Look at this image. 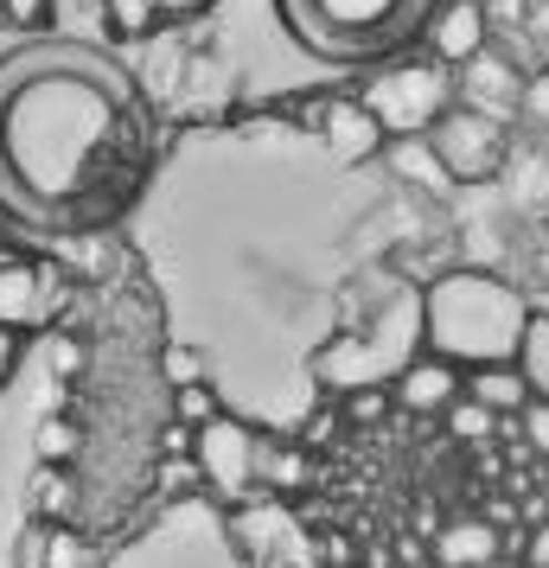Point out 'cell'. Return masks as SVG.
<instances>
[{"label":"cell","instance_id":"1","mask_svg":"<svg viewBox=\"0 0 549 568\" xmlns=\"http://www.w3.org/2000/svg\"><path fill=\"white\" fill-rule=\"evenodd\" d=\"M7 129V166H13V192H27L32 205H64L78 199L83 180L109 160L122 141V109L96 78H71V71H45V78L7 97L0 109Z\"/></svg>","mask_w":549,"mask_h":568},{"label":"cell","instance_id":"2","mask_svg":"<svg viewBox=\"0 0 549 568\" xmlns=\"http://www.w3.org/2000/svg\"><path fill=\"white\" fill-rule=\"evenodd\" d=\"M530 320H537L530 294L492 268H441L435 282H421V345L460 371L518 364Z\"/></svg>","mask_w":549,"mask_h":568},{"label":"cell","instance_id":"3","mask_svg":"<svg viewBox=\"0 0 549 568\" xmlns=\"http://www.w3.org/2000/svg\"><path fill=\"white\" fill-rule=\"evenodd\" d=\"M282 13L294 20L301 45H314L326 58H377L428 32V20L441 13V0H282Z\"/></svg>","mask_w":549,"mask_h":568},{"label":"cell","instance_id":"4","mask_svg":"<svg viewBox=\"0 0 549 568\" xmlns=\"http://www.w3.org/2000/svg\"><path fill=\"white\" fill-rule=\"evenodd\" d=\"M365 103L370 115L384 122L390 141H409V134H428L447 109L460 103V83L447 78V64L435 58H416V64H390L365 83Z\"/></svg>","mask_w":549,"mask_h":568},{"label":"cell","instance_id":"5","mask_svg":"<svg viewBox=\"0 0 549 568\" xmlns=\"http://www.w3.org/2000/svg\"><path fill=\"white\" fill-rule=\"evenodd\" d=\"M192 460L205 473V491L224 498V505H250V498H268L262 491V435L236 415H217L211 428L192 435Z\"/></svg>","mask_w":549,"mask_h":568},{"label":"cell","instance_id":"6","mask_svg":"<svg viewBox=\"0 0 549 568\" xmlns=\"http://www.w3.org/2000/svg\"><path fill=\"white\" fill-rule=\"evenodd\" d=\"M428 148L441 154L454 185L498 180L505 160H511V122H498V115H486V109H472V103H454L441 122L428 129Z\"/></svg>","mask_w":549,"mask_h":568},{"label":"cell","instance_id":"7","mask_svg":"<svg viewBox=\"0 0 549 568\" xmlns=\"http://www.w3.org/2000/svg\"><path fill=\"white\" fill-rule=\"evenodd\" d=\"M390 396H396V409H403V415L435 422V415H447L460 396H467V371H460V364H447L441 352H428V345H421L416 358H409V364L390 377Z\"/></svg>","mask_w":549,"mask_h":568},{"label":"cell","instance_id":"8","mask_svg":"<svg viewBox=\"0 0 549 568\" xmlns=\"http://www.w3.org/2000/svg\"><path fill=\"white\" fill-rule=\"evenodd\" d=\"M58 301H64V282H58L52 268L20 262V256L0 262V326L7 333H39L58 313Z\"/></svg>","mask_w":549,"mask_h":568},{"label":"cell","instance_id":"9","mask_svg":"<svg viewBox=\"0 0 549 568\" xmlns=\"http://www.w3.org/2000/svg\"><path fill=\"white\" fill-rule=\"evenodd\" d=\"M428 58L447 71H467L472 58L492 45V7L486 0H441V13L428 20Z\"/></svg>","mask_w":549,"mask_h":568},{"label":"cell","instance_id":"10","mask_svg":"<svg viewBox=\"0 0 549 568\" xmlns=\"http://www.w3.org/2000/svg\"><path fill=\"white\" fill-rule=\"evenodd\" d=\"M523 97H530L523 64L511 52H498V45H486V52L460 71V103L486 109V115H498V122H511V115L523 109Z\"/></svg>","mask_w":549,"mask_h":568},{"label":"cell","instance_id":"11","mask_svg":"<svg viewBox=\"0 0 549 568\" xmlns=\"http://www.w3.org/2000/svg\"><path fill=\"white\" fill-rule=\"evenodd\" d=\"M319 134H326L333 160H377L384 148H390V134H384V122L370 115L365 97H333V103L319 109Z\"/></svg>","mask_w":549,"mask_h":568},{"label":"cell","instance_id":"12","mask_svg":"<svg viewBox=\"0 0 549 568\" xmlns=\"http://www.w3.org/2000/svg\"><path fill=\"white\" fill-rule=\"evenodd\" d=\"M20 568H109V556L90 537H78L71 524L32 517L27 530H20Z\"/></svg>","mask_w":549,"mask_h":568},{"label":"cell","instance_id":"13","mask_svg":"<svg viewBox=\"0 0 549 568\" xmlns=\"http://www.w3.org/2000/svg\"><path fill=\"white\" fill-rule=\"evenodd\" d=\"M428 556L441 568H486L498 556H511V549H505V530L492 517H447L441 530L428 537Z\"/></svg>","mask_w":549,"mask_h":568},{"label":"cell","instance_id":"14","mask_svg":"<svg viewBox=\"0 0 549 568\" xmlns=\"http://www.w3.org/2000/svg\"><path fill=\"white\" fill-rule=\"evenodd\" d=\"M467 396L472 403H486V409L505 422V415H523L530 409V377H523V364H479V371H467Z\"/></svg>","mask_w":549,"mask_h":568},{"label":"cell","instance_id":"15","mask_svg":"<svg viewBox=\"0 0 549 568\" xmlns=\"http://www.w3.org/2000/svg\"><path fill=\"white\" fill-rule=\"evenodd\" d=\"M27 498H32V517H45V524H71L78 517V479H71V466H52L39 460L27 479Z\"/></svg>","mask_w":549,"mask_h":568},{"label":"cell","instance_id":"16","mask_svg":"<svg viewBox=\"0 0 549 568\" xmlns=\"http://www.w3.org/2000/svg\"><path fill=\"white\" fill-rule=\"evenodd\" d=\"M390 166L403 173V180H416L421 192H447V185H454V173L441 166V154L428 148V134H409V141H390Z\"/></svg>","mask_w":549,"mask_h":568},{"label":"cell","instance_id":"17","mask_svg":"<svg viewBox=\"0 0 549 568\" xmlns=\"http://www.w3.org/2000/svg\"><path fill=\"white\" fill-rule=\"evenodd\" d=\"M217 415H224V396L211 389V377L173 389V422H180V428H192V435H199V428H211Z\"/></svg>","mask_w":549,"mask_h":568},{"label":"cell","instance_id":"18","mask_svg":"<svg viewBox=\"0 0 549 568\" xmlns=\"http://www.w3.org/2000/svg\"><path fill=\"white\" fill-rule=\"evenodd\" d=\"M307 479V454L301 447H275V440H262V491L275 498V491H294Z\"/></svg>","mask_w":549,"mask_h":568},{"label":"cell","instance_id":"19","mask_svg":"<svg viewBox=\"0 0 549 568\" xmlns=\"http://www.w3.org/2000/svg\"><path fill=\"white\" fill-rule=\"evenodd\" d=\"M39 460H52V466H71L78 460V447H83V428L71 422V415H52V422H39Z\"/></svg>","mask_w":549,"mask_h":568},{"label":"cell","instance_id":"20","mask_svg":"<svg viewBox=\"0 0 549 568\" xmlns=\"http://www.w3.org/2000/svg\"><path fill=\"white\" fill-rule=\"evenodd\" d=\"M518 364H523V377H530V389H537V396H549V313H537V320H530V338H523Z\"/></svg>","mask_w":549,"mask_h":568},{"label":"cell","instance_id":"21","mask_svg":"<svg viewBox=\"0 0 549 568\" xmlns=\"http://www.w3.org/2000/svg\"><path fill=\"white\" fill-rule=\"evenodd\" d=\"M441 422H447L460 440H492V435H498V415L486 409V403H472V396H460V403H454Z\"/></svg>","mask_w":549,"mask_h":568},{"label":"cell","instance_id":"22","mask_svg":"<svg viewBox=\"0 0 549 568\" xmlns=\"http://www.w3.org/2000/svg\"><path fill=\"white\" fill-rule=\"evenodd\" d=\"M396 409V396L390 384H370V389H345L339 396V415L345 422H384V415Z\"/></svg>","mask_w":549,"mask_h":568},{"label":"cell","instance_id":"23","mask_svg":"<svg viewBox=\"0 0 549 568\" xmlns=\"http://www.w3.org/2000/svg\"><path fill=\"white\" fill-rule=\"evenodd\" d=\"M505 549H511L523 568H549V517H537L530 530H505Z\"/></svg>","mask_w":549,"mask_h":568},{"label":"cell","instance_id":"24","mask_svg":"<svg viewBox=\"0 0 549 568\" xmlns=\"http://www.w3.org/2000/svg\"><path fill=\"white\" fill-rule=\"evenodd\" d=\"M518 440L549 466V396H530V409L518 415Z\"/></svg>","mask_w":549,"mask_h":568},{"label":"cell","instance_id":"25","mask_svg":"<svg viewBox=\"0 0 549 568\" xmlns=\"http://www.w3.org/2000/svg\"><path fill=\"white\" fill-rule=\"evenodd\" d=\"M13 32H39L52 20V0H7V13H0Z\"/></svg>","mask_w":549,"mask_h":568},{"label":"cell","instance_id":"26","mask_svg":"<svg viewBox=\"0 0 549 568\" xmlns=\"http://www.w3.org/2000/svg\"><path fill=\"white\" fill-rule=\"evenodd\" d=\"M109 13H115V32H148L154 27V0H109Z\"/></svg>","mask_w":549,"mask_h":568},{"label":"cell","instance_id":"27","mask_svg":"<svg viewBox=\"0 0 549 568\" xmlns=\"http://www.w3.org/2000/svg\"><path fill=\"white\" fill-rule=\"evenodd\" d=\"M166 377H173V389L199 384V377H205V358H199L192 345H173V352H166Z\"/></svg>","mask_w":549,"mask_h":568},{"label":"cell","instance_id":"28","mask_svg":"<svg viewBox=\"0 0 549 568\" xmlns=\"http://www.w3.org/2000/svg\"><path fill=\"white\" fill-rule=\"evenodd\" d=\"M45 358H52V371H58V377H78V364H83V345H78V338H64V333H58L52 345H45Z\"/></svg>","mask_w":549,"mask_h":568},{"label":"cell","instance_id":"29","mask_svg":"<svg viewBox=\"0 0 549 568\" xmlns=\"http://www.w3.org/2000/svg\"><path fill=\"white\" fill-rule=\"evenodd\" d=\"M13 364H20V333H7V326H0V384L13 377Z\"/></svg>","mask_w":549,"mask_h":568},{"label":"cell","instance_id":"30","mask_svg":"<svg viewBox=\"0 0 549 568\" xmlns=\"http://www.w3.org/2000/svg\"><path fill=\"white\" fill-rule=\"evenodd\" d=\"M160 13H166V20H192V13H205L211 0H154Z\"/></svg>","mask_w":549,"mask_h":568},{"label":"cell","instance_id":"31","mask_svg":"<svg viewBox=\"0 0 549 568\" xmlns=\"http://www.w3.org/2000/svg\"><path fill=\"white\" fill-rule=\"evenodd\" d=\"M486 568H523L518 556H498V562H486Z\"/></svg>","mask_w":549,"mask_h":568},{"label":"cell","instance_id":"32","mask_svg":"<svg viewBox=\"0 0 549 568\" xmlns=\"http://www.w3.org/2000/svg\"><path fill=\"white\" fill-rule=\"evenodd\" d=\"M403 568H441V562H435V556H416V562H403Z\"/></svg>","mask_w":549,"mask_h":568},{"label":"cell","instance_id":"33","mask_svg":"<svg viewBox=\"0 0 549 568\" xmlns=\"http://www.w3.org/2000/svg\"><path fill=\"white\" fill-rule=\"evenodd\" d=\"M543 505H549V466H543Z\"/></svg>","mask_w":549,"mask_h":568},{"label":"cell","instance_id":"34","mask_svg":"<svg viewBox=\"0 0 549 568\" xmlns=\"http://www.w3.org/2000/svg\"><path fill=\"white\" fill-rule=\"evenodd\" d=\"M0 262H7V243H0Z\"/></svg>","mask_w":549,"mask_h":568},{"label":"cell","instance_id":"35","mask_svg":"<svg viewBox=\"0 0 549 568\" xmlns=\"http://www.w3.org/2000/svg\"><path fill=\"white\" fill-rule=\"evenodd\" d=\"M0 13H7V0H0Z\"/></svg>","mask_w":549,"mask_h":568}]
</instances>
